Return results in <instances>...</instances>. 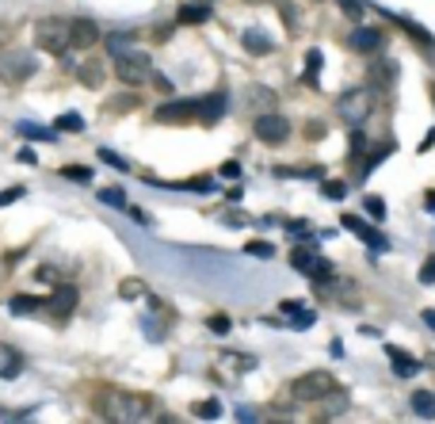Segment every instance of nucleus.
Masks as SVG:
<instances>
[{"label": "nucleus", "instance_id": "49530a36", "mask_svg": "<svg viewBox=\"0 0 435 424\" xmlns=\"http://www.w3.org/2000/svg\"><path fill=\"white\" fill-rule=\"evenodd\" d=\"M16 161H20V165H39V157H35V149H31V146H23L20 153H16Z\"/></svg>", "mask_w": 435, "mask_h": 424}, {"label": "nucleus", "instance_id": "423d86ee", "mask_svg": "<svg viewBox=\"0 0 435 424\" xmlns=\"http://www.w3.org/2000/svg\"><path fill=\"white\" fill-rule=\"evenodd\" d=\"M115 73H119V81L122 84H130V88H138V84H145V81H153V61L145 58V54H126V58H119L115 61Z\"/></svg>", "mask_w": 435, "mask_h": 424}, {"label": "nucleus", "instance_id": "13d9d810", "mask_svg": "<svg viewBox=\"0 0 435 424\" xmlns=\"http://www.w3.org/2000/svg\"><path fill=\"white\" fill-rule=\"evenodd\" d=\"M271 424H294V420H271Z\"/></svg>", "mask_w": 435, "mask_h": 424}, {"label": "nucleus", "instance_id": "864d4df0", "mask_svg": "<svg viewBox=\"0 0 435 424\" xmlns=\"http://www.w3.org/2000/svg\"><path fill=\"white\" fill-rule=\"evenodd\" d=\"M424 322H428V325L435 329V310H424Z\"/></svg>", "mask_w": 435, "mask_h": 424}, {"label": "nucleus", "instance_id": "f257e3e1", "mask_svg": "<svg viewBox=\"0 0 435 424\" xmlns=\"http://www.w3.org/2000/svg\"><path fill=\"white\" fill-rule=\"evenodd\" d=\"M96 409L107 424H141V417L149 409V398L126 394V390H103L96 398Z\"/></svg>", "mask_w": 435, "mask_h": 424}, {"label": "nucleus", "instance_id": "79ce46f5", "mask_svg": "<svg viewBox=\"0 0 435 424\" xmlns=\"http://www.w3.org/2000/svg\"><path fill=\"white\" fill-rule=\"evenodd\" d=\"M420 283H428V287L435 283V252H431V257L420 264Z\"/></svg>", "mask_w": 435, "mask_h": 424}, {"label": "nucleus", "instance_id": "4c0bfd02", "mask_svg": "<svg viewBox=\"0 0 435 424\" xmlns=\"http://www.w3.org/2000/svg\"><path fill=\"white\" fill-rule=\"evenodd\" d=\"M340 12L347 20H363V0H340Z\"/></svg>", "mask_w": 435, "mask_h": 424}, {"label": "nucleus", "instance_id": "7c9ffc66", "mask_svg": "<svg viewBox=\"0 0 435 424\" xmlns=\"http://www.w3.org/2000/svg\"><path fill=\"white\" fill-rule=\"evenodd\" d=\"M222 363L237 367V371H256V360H252V355H237V352H225Z\"/></svg>", "mask_w": 435, "mask_h": 424}, {"label": "nucleus", "instance_id": "cd10ccee", "mask_svg": "<svg viewBox=\"0 0 435 424\" xmlns=\"http://www.w3.org/2000/svg\"><path fill=\"white\" fill-rule=\"evenodd\" d=\"M58 130H65V134H77V130H84V119L77 115V111H65V115H58V122H54Z\"/></svg>", "mask_w": 435, "mask_h": 424}, {"label": "nucleus", "instance_id": "de8ad7c7", "mask_svg": "<svg viewBox=\"0 0 435 424\" xmlns=\"http://www.w3.org/2000/svg\"><path fill=\"white\" fill-rule=\"evenodd\" d=\"M306 138H309V141H321V138H325V122H309V126H306Z\"/></svg>", "mask_w": 435, "mask_h": 424}, {"label": "nucleus", "instance_id": "5701e85b", "mask_svg": "<svg viewBox=\"0 0 435 424\" xmlns=\"http://www.w3.org/2000/svg\"><path fill=\"white\" fill-rule=\"evenodd\" d=\"M16 130H20L23 138H31V141H58V130H46V126H39V122H16Z\"/></svg>", "mask_w": 435, "mask_h": 424}, {"label": "nucleus", "instance_id": "bf43d9fd", "mask_svg": "<svg viewBox=\"0 0 435 424\" xmlns=\"http://www.w3.org/2000/svg\"><path fill=\"white\" fill-rule=\"evenodd\" d=\"M317 4H321V0H317Z\"/></svg>", "mask_w": 435, "mask_h": 424}, {"label": "nucleus", "instance_id": "b1692460", "mask_svg": "<svg viewBox=\"0 0 435 424\" xmlns=\"http://www.w3.org/2000/svg\"><path fill=\"white\" fill-rule=\"evenodd\" d=\"M8 306H12V314H20V317H23V314H35V310H42V306H46V298H39V295H16Z\"/></svg>", "mask_w": 435, "mask_h": 424}, {"label": "nucleus", "instance_id": "5fc2aeb1", "mask_svg": "<svg viewBox=\"0 0 435 424\" xmlns=\"http://www.w3.org/2000/svg\"><path fill=\"white\" fill-rule=\"evenodd\" d=\"M424 203H428V211H435V192L428 195V199H424Z\"/></svg>", "mask_w": 435, "mask_h": 424}, {"label": "nucleus", "instance_id": "c03bdc74", "mask_svg": "<svg viewBox=\"0 0 435 424\" xmlns=\"http://www.w3.org/2000/svg\"><path fill=\"white\" fill-rule=\"evenodd\" d=\"M287 225V233H294V237H306L309 233V222H302V218H294V222H282Z\"/></svg>", "mask_w": 435, "mask_h": 424}, {"label": "nucleus", "instance_id": "4d7b16f0", "mask_svg": "<svg viewBox=\"0 0 435 424\" xmlns=\"http://www.w3.org/2000/svg\"><path fill=\"white\" fill-rule=\"evenodd\" d=\"M160 424H179L176 417H160Z\"/></svg>", "mask_w": 435, "mask_h": 424}, {"label": "nucleus", "instance_id": "aec40b11", "mask_svg": "<svg viewBox=\"0 0 435 424\" xmlns=\"http://www.w3.org/2000/svg\"><path fill=\"white\" fill-rule=\"evenodd\" d=\"M206 20H210V4H203V0H195V4H184V8L176 12V23H187V27H191V23H206Z\"/></svg>", "mask_w": 435, "mask_h": 424}, {"label": "nucleus", "instance_id": "1a4fd4ad", "mask_svg": "<svg viewBox=\"0 0 435 424\" xmlns=\"http://www.w3.org/2000/svg\"><path fill=\"white\" fill-rule=\"evenodd\" d=\"M347 46H352L355 54H378L386 46V31L382 27H355V31L347 35Z\"/></svg>", "mask_w": 435, "mask_h": 424}, {"label": "nucleus", "instance_id": "39448f33", "mask_svg": "<svg viewBox=\"0 0 435 424\" xmlns=\"http://www.w3.org/2000/svg\"><path fill=\"white\" fill-rule=\"evenodd\" d=\"M35 69H39V61H35V54H27V50H4L0 54V81L4 84L31 81Z\"/></svg>", "mask_w": 435, "mask_h": 424}, {"label": "nucleus", "instance_id": "e433bc0d", "mask_svg": "<svg viewBox=\"0 0 435 424\" xmlns=\"http://www.w3.org/2000/svg\"><path fill=\"white\" fill-rule=\"evenodd\" d=\"M20 367H23L20 352H16V348H8V367H4L0 375H4V379H16V375H20Z\"/></svg>", "mask_w": 435, "mask_h": 424}, {"label": "nucleus", "instance_id": "c85d7f7f", "mask_svg": "<svg viewBox=\"0 0 435 424\" xmlns=\"http://www.w3.org/2000/svg\"><path fill=\"white\" fill-rule=\"evenodd\" d=\"M61 176H65V180H73V184H92V168H84V165H65Z\"/></svg>", "mask_w": 435, "mask_h": 424}, {"label": "nucleus", "instance_id": "4468645a", "mask_svg": "<svg viewBox=\"0 0 435 424\" xmlns=\"http://www.w3.org/2000/svg\"><path fill=\"white\" fill-rule=\"evenodd\" d=\"M347 405H352V398H347V390H328L325 398L317 401V417L321 420H333V417H340V413H347Z\"/></svg>", "mask_w": 435, "mask_h": 424}, {"label": "nucleus", "instance_id": "37998d69", "mask_svg": "<svg viewBox=\"0 0 435 424\" xmlns=\"http://www.w3.org/2000/svg\"><path fill=\"white\" fill-rule=\"evenodd\" d=\"M325 195H328V199H344V195H347V184H340V180H325Z\"/></svg>", "mask_w": 435, "mask_h": 424}, {"label": "nucleus", "instance_id": "2f4dec72", "mask_svg": "<svg viewBox=\"0 0 435 424\" xmlns=\"http://www.w3.org/2000/svg\"><path fill=\"white\" fill-rule=\"evenodd\" d=\"M172 187H184V192H198V195H206V192H214V180H210V176H195V180H187V184H172Z\"/></svg>", "mask_w": 435, "mask_h": 424}, {"label": "nucleus", "instance_id": "ea45409f", "mask_svg": "<svg viewBox=\"0 0 435 424\" xmlns=\"http://www.w3.org/2000/svg\"><path fill=\"white\" fill-rule=\"evenodd\" d=\"M206 325H210V333H218V336H225V333H230V329H233V322H230V317H225V314H214Z\"/></svg>", "mask_w": 435, "mask_h": 424}, {"label": "nucleus", "instance_id": "8fccbe9b", "mask_svg": "<svg viewBox=\"0 0 435 424\" xmlns=\"http://www.w3.org/2000/svg\"><path fill=\"white\" fill-rule=\"evenodd\" d=\"M130 218H134L138 225H149V222H153V218H149L145 211H141V206H130Z\"/></svg>", "mask_w": 435, "mask_h": 424}, {"label": "nucleus", "instance_id": "a211bd4d", "mask_svg": "<svg viewBox=\"0 0 435 424\" xmlns=\"http://www.w3.org/2000/svg\"><path fill=\"white\" fill-rule=\"evenodd\" d=\"M92 42H100V27L92 20H73V46H77V50H88Z\"/></svg>", "mask_w": 435, "mask_h": 424}, {"label": "nucleus", "instance_id": "6e6552de", "mask_svg": "<svg viewBox=\"0 0 435 424\" xmlns=\"http://www.w3.org/2000/svg\"><path fill=\"white\" fill-rule=\"evenodd\" d=\"M157 122L165 126H184V122H195L198 119V100H168L153 111Z\"/></svg>", "mask_w": 435, "mask_h": 424}, {"label": "nucleus", "instance_id": "9d476101", "mask_svg": "<svg viewBox=\"0 0 435 424\" xmlns=\"http://www.w3.org/2000/svg\"><path fill=\"white\" fill-rule=\"evenodd\" d=\"M77 287H73V283H58V290H54L50 298H46V310H54V317H58V322H69V314L73 310H77Z\"/></svg>", "mask_w": 435, "mask_h": 424}, {"label": "nucleus", "instance_id": "c9c22d12", "mask_svg": "<svg viewBox=\"0 0 435 424\" xmlns=\"http://www.w3.org/2000/svg\"><path fill=\"white\" fill-rule=\"evenodd\" d=\"M317 322V310H298V314H290V325L294 329H309Z\"/></svg>", "mask_w": 435, "mask_h": 424}, {"label": "nucleus", "instance_id": "6ab92c4d", "mask_svg": "<svg viewBox=\"0 0 435 424\" xmlns=\"http://www.w3.org/2000/svg\"><path fill=\"white\" fill-rule=\"evenodd\" d=\"M393 81H397V61L382 58V61L371 65V84H378V88H393Z\"/></svg>", "mask_w": 435, "mask_h": 424}, {"label": "nucleus", "instance_id": "6e6d98bb", "mask_svg": "<svg viewBox=\"0 0 435 424\" xmlns=\"http://www.w3.org/2000/svg\"><path fill=\"white\" fill-rule=\"evenodd\" d=\"M249 4H279V0H249Z\"/></svg>", "mask_w": 435, "mask_h": 424}, {"label": "nucleus", "instance_id": "473e14b6", "mask_svg": "<svg viewBox=\"0 0 435 424\" xmlns=\"http://www.w3.org/2000/svg\"><path fill=\"white\" fill-rule=\"evenodd\" d=\"M249 103H252V107H271V103H275V92L260 84V88H252V100Z\"/></svg>", "mask_w": 435, "mask_h": 424}, {"label": "nucleus", "instance_id": "58836bf2", "mask_svg": "<svg viewBox=\"0 0 435 424\" xmlns=\"http://www.w3.org/2000/svg\"><path fill=\"white\" fill-rule=\"evenodd\" d=\"M363 206H367V214H371V218H386V203L378 199V195H367Z\"/></svg>", "mask_w": 435, "mask_h": 424}, {"label": "nucleus", "instance_id": "72a5a7b5", "mask_svg": "<svg viewBox=\"0 0 435 424\" xmlns=\"http://www.w3.org/2000/svg\"><path fill=\"white\" fill-rule=\"evenodd\" d=\"M100 157H103V165L119 168V172H126V168H130V161H126V157H119L115 149H100Z\"/></svg>", "mask_w": 435, "mask_h": 424}, {"label": "nucleus", "instance_id": "f03ea898", "mask_svg": "<svg viewBox=\"0 0 435 424\" xmlns=\"http://www.w3.org/2000/svg\"><path fill=\"white\" fill-rule=\"evenodd\" d=\"M35 39L46 54H65L73 46V20H58V16H46V20L35 23Z\"/></svg>", "mask_w": 435, "mask_h": 424}, {"label": "nucleus", "instance_id": "603ef678", "mask_svg": "<svg viewBox=\"0 0 435 424\" xmlns=\"http://www.w3.org/2000/svg\"><path fill=\"white\" fill-rule=\"evenodd\" d=\"M237 420H241V424H256V413H252V409H241Z\"/></svg>", "mask_w": 435, "mask_h": 424}, {"label": "nucleus", "instance_id": "393cba45", "mask_svg": "<svg viewBox=\"0 0 435 424\" xmlns=\"http://www.w3.org/2000/svg\"><path fill=\"white\" fill-rule=\"evenodd\" d=\"M191 413L198 420H218V417H222V405H218V401H195Z\"/></svg>", "mask_w": 435, "mask_h": 424}, {"label": "nucleus", "instance_id": "412c9836", "mask_svg": "<svg viewBox=\"0 0 435 424\" xmlns=\"http://www.w3.org/2000/svg\"><path fill=\"white\" fill-rule=\"evenodd\" d=\"M409 401H412V413H416V417L435 420V394H431V390H416Z\"/></svg>", "mask_w": 435, "mask_h": 424}, {"label": "nucleus", "instance_id": "f704fd0d", "mask_svg": "<svg viewBox=\"0 0 435 424\" xmlns=\"http://www.w3.org/2000/svg\"><path fill=\"white\" fill-rule=\"evenodd\" d=\"M119 295L122 298H141V295H145V283H141V279H126L119 287Z\"/></svg>", "mask_w": 435, "mask_h": 424}, {"label": "nucleus", "instance_id": "4be33fe9", "mask_svg": "<svg viewBox=\"0 0 435 424\" xmlns=\"http://www.w3.org/2000/svg\"><path fill=\"white\" fill-rule=\"evenodd\" d=\"M107 54H111V58H126V54H134V35H126V31H115V35H107Z\"/></svg>", "mask_w": 435, "mask_h": 424}, {"label": "nucleus", "instance_id": "9b49d317", "mask_svg": "<svg viewBox=\"0 0 435 424\" xmlns=\"http://www.w3.org/2000/svg\"><path fill=\"white\" fill-rule=\"evenodd\" d=\"M340 225H344L347 233H355L363 245H371V249H378V252L386 249V237H382V233H378L374 225H367L363 218H355V214H344V218H340Z\"/></svg>", "mask_w": 435, "mask_h": 424}, {"label": "nucleus", "instance_id": "3c124183", "mask_svg": "<svg viewBox=\"0 0 435 424\" xmlns=\"http://www.w3.org/2000/svg\"><path fill=\"white\" fill-rule=\"evenodd\" d=\"M279 12H282V20H287V23H298V12H294V8H290V0L279 8Z\"/></svg>", "mask_w": 435, "mask_h": 424}, {"label": "nucleus", "instance_id": "f8f14e48", "mask_svg": "<svg viewBox=\"0 0 435 424\" xmlns=\"http://www.w3.org/2000/svg\"><path fill=\"white\" fill-rule=\"evenodd\" d=\"M225 111H230V92H210V96L198 100V122H206V126L218 122Z\"/></svg>", "mask_w": 435, "mask_h": 424}, {"label": "nucleus", "instance_id": "ddd939ff", "mask_svg": "<svg viewBox=\"0 0 435 424\" xmlns=\"http://www.w3.org/2000/svg\"><path fill=\"white\" fill-rule=\"evenodd\" d=\"M386 355H390V367H393L397 379H412V375H420V360L409 355V352H401L397 344H386Z\"/></svg>", "mask_w": 435, "mask_h": 424}, {"label": "nucleus", "instance_id": "dca6fc26", "mask_svg": "<svg viewBox=\"0 0 435 424\" xmlns=\"http://www.w3.org/2000/svg\"><path fill=\"white\" fill-rule=\"evenodd\" d=\"M103 77H107V69H103L100 58H84V61L77 65V81L84 84V88H100Z\"/></svg>", "mask_w": 435, "mask_h": 424}, {"label": "nucleus", "instance_id": "f3484780", "mask_svg": "<svg viewBox=\"0 0 435 424\" xmlns=\"http://www.w3.org/2000/svg\"><path fill=\"white\" fill-rule=\"evenodd\" d=\"M241 46H244L249 54H256V58H263V54L275 50V42H271L268 31H260V27H249V31L241 35Z\"/></svg>", "mask_w": 435, "mask_h": 424}, {"label": "nucleus", "instance_id": "2eb2a0df", "mask_svg": "<svg viewBox=\"0 0 435 424\" xmlns=\"http://www.w3.org/2000/svg\"><path fill=\"white\" fill-rule=\"evenodd\" d=\"M290 264H294L298 271H306V276H314V271H328V268H333L328 260H321V257H317V249H294V252H290Z\"/></svg>", "mask_w": 435, "mask_h": 424}, {"label": "nucleus", "instance_id": "20e7f679", "mask_svg": "<svg viewBox=\"0 0 435 424\" xmlns=\"http://www.w3.org/2000/svg\"><path fill=\"white\" fill-rule=\"evenodd\" d=\"M333 375L328 371H309V375H302V379L290 382V401L294 405H309V401H321L328 390H333Z\"/></svg>", "mask_w": 435, "mask_h": 424}, {"label": "nucleus", "instance_id": "c756f323", "mask_svg": "<svg viewBox=\"0 0 435 424\" xmlns=\"http://www.w3.org/2000/svg\"><path fill=\"white\" fill-rule=\"evenodd\" d=\"M244 252H249V257H260V260H271V257H275V245H271V241H249V245H244Z\"/></svg>", "mask_w": 435, "mask_h": 424}, {"label": "nucleus", "instance_id": "09e8293b", "mask_svg": "<svg viewBox=\"0 0 435 424\" xmlns=\"http://www.w3.org/2000/svg\"><path fill=\"white\" fill-rule=\"evenodd\" d=\"M222 176H230V180H237V176H241V165H237V161H225V165H222Z\"/></svg>", "mask_w": 435, "mask_h": 424}, {"label": "nucleus", "instance_id": "7ed1b4c3", "mask_svg": "<svg viewBox=\"0 0 435 424\" xmlns=\"http://www.w3.org/2000/svg\"><path fill=\"white\" fill-rule=\"evenodd\" d=\"M336 111H340V119L347 122V126H363L367 119H371V111H374V92L371 88H352V92H344V96L336 100Z\"/></svg>", "mask_w": 435, "mask_h": 424}, {"label": "nucleus", "instance_id": "a878e982", "mask_svg": "<svg viewBox=\"0 0 435 424\" xmlns=\"http://www.w3.org/2000/svg\"><path fill=\"white\" fill-rule=\"evenodd\" d=\"M100 203L103 206H126V192H122V187H100Z\"/></svg>", "mask_w": 435, "mask_h": 424}, {"label": "nucleus", "instance_id": "a19ab883", "mask_svg": "<svg viewBox=\"0 0 435 424\" xmlns=\"http://www.w3.org/2000/svg\"><path fill=\"white\" fill-rule=\"evenodd\" d=\"M23 195H27V187H20V184H16V187H8V192H0V206H12V203H20Z\"/></svg>", "mask_w": 435, "mask_h": 424}, {"label": "nucleus", "instance_id": "a18cd8bd", "mask_svg": "<svg viewBox=\"0 0 435 424\" xmlns=\"http://www.w3.org/2000/svg\"><path fill=\"white\" fill-rule=\"evenodd\" d=\"M298 310H302V302H298V298H282V302H279V314H282V317L298 314Z\"/></svg>", "mask_w": 435, "mask_h": 424}, {"label": "nucleus", "instance_id": "0eeeda50", "mask_svg": "<svg viewBox=\"0 0 435 424\" xmlns=\"http://www.w3.org/2000/svg\"><path fill=\"white\" fill-rule=\"evenodd\" d=\"M252 130H256V138L263 141V146H282V141L290 138V122L282 119V115H275V111H263V115H256Z\"/></svg>", "mask_w": 435, "mask_h": 424}, {"label": "nucleus", "instance_id": "bb28decb", "mask_svg": "<svg viewBox=\"0 0 435 424\" xmlns=\"http://www.w3.org/2000/svg\"><path fill=\"white\" fill-rule=\"evenodd\" d=\"M321 65H325V58H321V50H309V54H306V84H317V77H321Z\"/></svg>", "mask_w": 435, "mask_h": 424}]
</instances>
